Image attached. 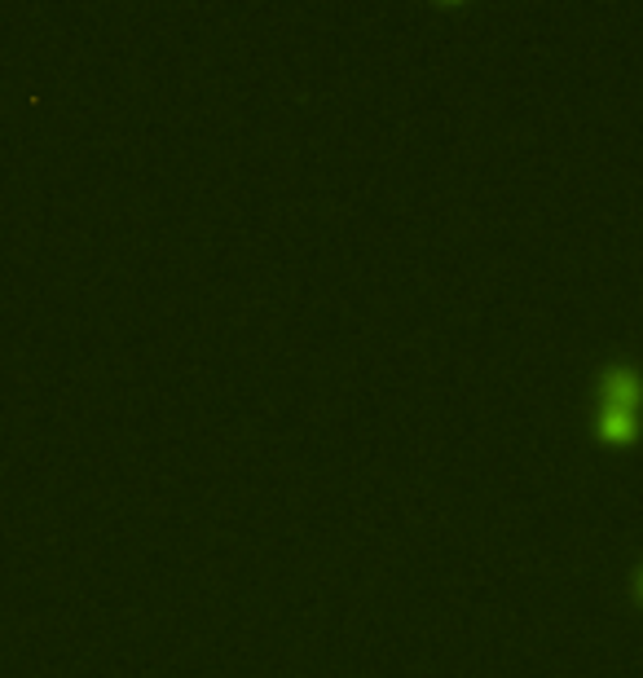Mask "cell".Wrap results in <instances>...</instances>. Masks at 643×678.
<instances>
[{"instance_id":"6da1fadb","label":"cell","mask_w":643,"mask_h":678,"mask_svg":"<svg viewBox=\"0 0 643 678\" xmlns=\"http://www.w3.org/2000/svg\"><path fill=\"white\" fill-rule=\"evenodd\" d=\"M608 397H612V402H621V406H625V402H634V380H630V375H617V380H612V388H608Z\"/></svg>"},{"instance_id":"7a4b0ae2","label":"cell","mask_w":643,"mask_h":678,"mask_svg":"<svg viewBox=\"0 0 643 678\" xmlns=\"http://www.w3.org/2000/svg\"><path fill=\"white\" fill-rule=\"evenodd\" d=\"M603 432H608V437H625V432H630V415H625V410H617V415H608V423H603Z\"/></svg>"}]
</instances>
